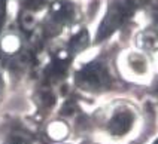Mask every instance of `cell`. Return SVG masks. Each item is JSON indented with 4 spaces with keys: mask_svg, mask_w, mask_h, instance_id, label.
<instances>
[{
    "mask_svg": "<svg viewBox=\"0 0 158 144\" xmlns=\"http://www.w3.org/2000/svg\"><path fill=\"white\" fill-rule=\"evenodd\" d=\"M79 82L87 88H102L109 82V76L100 64H91L79 74Z\"/></svg>",
    "mask_w": 158,
    "mask_h": 144,
    "instance_id": "obj_1",
    "label": "cell"
},
{
    "mask_svg": "<svg viewBox=\"0 0 158 144\" xmlns=\"http://www.w3.org/2000/svg\"><path fill=\"white\" fill-rule=\"evenodd\" d=\"M112 129H114L115 132H121V131H125V129H128V126H130V117L124 111V113H118L116 116L112 119Z\"/></svg>",
    "mask_w": 158,
    "mask_h": 144,
    "instance_id": "obj_2",
    "label": "cell"
},
{
    "mask_svg": "<svg viewBox=\"0 0 158 144\" xmlns=\"http://www.w3.org/2000/svg\"><path fill=\"white\" fill-rule=\"evenodd\" d=\"M140 45L149 51H155L158 48V37L152 33H145L140 36Z\"/></svg>",
    "mask_w": 158,
    "mask_h": 144,
    "instance_id": "obj_3",
    "label": "cell"
},
{
    "mask_svg": "<svg viewBox=\"0 0 158 144\" xmlns=\"http://www.w3.org/2000/svg\"><path fill=\"white\" fill-rule=\"evenodd\" d=\"M5 12H6L5 0H0V28H2V24H3V21H5Z\"/></svg>",
    "mask_w": 158,
    "mask_h": 144,
    "instance_id": "obj_4",
    "label": "cell"
},
{
    "mask_svg": "<svg viewBox=\"0 0 158 144\" xmlns=\"http://www.w3.org/2000/svg\"><path fill=\"white\" fill-rule=\"evenodd\" d=\"M0 83H2V80H0Z\"/></svg>",
    "mask_w": 158,
    "mask_h": 144,
    "instance_id": "obj_5",
    "label": "cell"
}]
</instances>
